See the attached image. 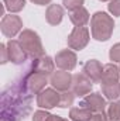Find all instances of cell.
<instances>
[{
    "instance_id": "52a82bcc",
    "label": "cell",
    "mask_w": 120,
    "mask_h": 121,
    "mask_svg": "<svg viewBox=\"0 0 120 121\" xmlns=\"http://www.w3.org/2000/svg\"><path fill=\"white\" fill-rule=\"evenodd\" d=\"M79 106L90 110L92 113H102V111L106 110V107H107L109 104H107L106 99H105L100 93H89V94H86V96L81 100Z\"/></svg>"
},
{
    "instance_id": "7402d4cb",
    "label": "cell",
    "mask_w": 120,
    "mask_h": 121,
    "mask_svg": "<svg viewBox=\"0 0 120 121\" xmlns=\"http://www.w3.org/2000/svg\"><path fill=\"white\" fill-rule=\"evenodd\" d=\"M107 118L109 121H120V106L119 101H112L107 107Z\"/></svg>"
},
{
    "instance_id": "83f0119b",
    "label": "cell",
    "mask_w": 120,
    "mask_h": 121,
    "mask_svg": "<svg viewBox=\"0 0 120 121\" xmlns=\"http://www.w3.org/2000/svg\"><path fill=\"white\" fill-rule=\"evenodd\" d=\"M107 114H105V111L102 113H93L92 117L89 118V121H107Z\"/></svg>"
},
{
    "instance_id": "4dcf8cb0",
    "label": "cell",
    "mask_w": 120,
    "mask_h": 121,
    "mask_svg": "<svg viewBox=\"0 0 120 121\" xmlns=\"http://www.w3.org/2000/svg\"><path fill=\"white\" fill-rule=\"evenodd\" d=\"M100 1H109V0H100Z\"/></svg>"
},
{
    "instance_id": "9a60e30c",
    "label": "cell",
    "mask_w": 120,
    "mask_h": 121,
    "mask_svg": "<svg viewBox=\"0 0 120 121\" xmlns=\"http://www.w3.org/2000/svg\"><path fill=\"white\" fill-rule=\"evenodd\" d=\"M120 78V69L115 63H107L103 66L102 72V85H116L119 83Z\"/></svg>"
},
{
    "instance_id": "3957f363",
    "label": "cell",
    "mask_w": 120,
    "mask_h": 121,
    "mask_svg": "<svg viewBox=\"0 0 120 121\" xmlns=\"http://www.w3.org/2000/svg\"><path fill=\"white\" fill-rule=\"evenodd\" d=\"M18 42L23 47V49L27 52V55L32 59L44 56V47L41 42L40 35L32 30H23L18 35Z\"/></svg>"
},
{
    "instance_id": "277c9868",
    "label": "cell",
    "mask_w": 120,
    "mask_h": 121,
    "mask_svg": "<svg viewBox=\"0 0 120 121\" xmlns=\"http://www.w3.org/2000/svg\"><path fill=\"white\" fill-rule=\"evenodd\" d=\"M20 80L23 82V85L26 86V89L30 91L31 94H38L45 89V85L48 83L47 75L38 73L32 69H27L24 72V75L20 78Z\"/></svg>"
},
{
    "instance_id": "7c38bea8",
    "label": "cell",
    "mask_w": 120,
    "mask_h": 121,
    "mask_svg": "<svg viewBox=\"0 0 120 121\" xmlns=\"http://www.w3.org/2000/svg\"><path fill=\"white\" fill-rule=\"evenodd\" d=\"M7 49H9V58H10V62H13L14 65H21L24 63L28 55L27 52L23 49V47L20 45L18 39H10L7 44Z\"/></svg>"
},
{
    "instance_id": "cb8c5ba5",
    "label": "cell",
    "mask_w": 120,
    "mask_h": 121,
    "mask_svg": "<svg viewBox=\"0 0 120 121\" xmlns=\"http://www.w3.org/2000/svg\"><path fill=\"white\" fill-rule=\"evenodd\" d=\"M109 58L113 62H120V42L115 44L109 51Z\"/></svg>"
},
{
    "instance_id": "ffe728a7",
    "label": "cell",
    "mask_w": 120,
    "mask_h": 121,
    "mask_svg": "<svg viewBox=\"0 0 120 121\" xmlns=\"http://www.w3.org/2000/svg\"><path fill=\"white\" fill-rule=\"evenodd\" d=\"M3 4L10 13H18L26 7V0H3Z\"/></svg>"
},
{
    "instance_id": "6da1fadb",
    "label": "cell",
    "mask_w": 120,
    "mask_h": 121,
    "mask_svg": "<svg viewBox=\"0 0 120 121\" xmlns=\"http://www.w3.org/2000/svg\"><path fill=\"white\" fill-rule=\"evenodd\" d=\"M32 94L26 89L23 82L18 79L7 86L1 93V121H23L31 113Z\"/></svg>"
},
{
    "instance_id": "4fadbf2b",
    "label": "cell",
    "mask_w": 120,
    "mask_h": 121,
    "mask_svg": "<svg viewBox=\"0 0 120 121\" xmlns=\"http://www.w3.org/2000/svg\"><path fill=\"white\" fill-rule=\"evenodd\" d=\"M54 66H55V60H52V58L48 55H44L41 58H37V59L32 60L30 69L48 76V75L54 73Z\"/></svg>"
},
{
    "instance_id": "f1b7e54d",
    "label": "cell",
    "mask_w": 120,
    "mask_h": 121,
    "mask_svg": "<svg viewBox=\"0 0 120 121\" xmlns=\"http://www.w3.org/2000/svg\"><path fill=\"white\" fill-rule=\"evenodd\" d=\"M34 4H38V6H45V4H50L51 0H31Z\"/></svg>"
},
{
    "instance_id": "e0dca14e",
    "label": "cell",
    "mask_w": 120,
    "mask_h": 121,
    "mask_svg": "<svg viewBox=\"0 0 120 121\" xmlns=\"http://www.w3.org/2000/svg\"><path fill=\"white\" fill-rule=\"evenodd\" d=\"M69 18L75 27H85L90 20L89 13L85 7H81V9H76L75 11H71Z\"/></svg>"
},
{
    "instance_id": "5b68a950",
    "label": "cell",
    "mask_w": 120,
    "mask_h": 121,
    "mask_svg": "<svg viewBox=\"0 0 120 121\" xmlns=\"http://www.w3.org/2000/svg\"><path fill=\"white\" fill-rule=\"evenodd\" d=\"M89 30L86 27H75L68 35V47L75 51L83 49L89 42Z\"/></svg>"
},
{
    "instance_id": "44dd1931",
    "label": "cell",
    "mask_w": 120,
    "mask_h": 121,
    "mask_svg": "<svg viewBox=\"0 0 120 121\" xmlns=\"http://www.w3.org/2000/svg\"><path fill=\"white\" fill-rule=\"evenodd\" d=\"M74 100H75V93L74 91H69V90L62 91L58 107L60 108H68V107H71L74 104Z\"/></svg>"
},
{
    "instance_id": "8992f818",
    "label": "cell",
    "mask_w": 120,
    "mask_h": 121,
    "mask_svg": "<svg viewBox=\"0 0 120 121\" xmlns=\"http://www.w3.org/2000/svg\"><path fill=\"white\" fill-rule=\"evenodd\" d=\"M0 28L4 37L7 38H13L16 37L21 28H23V21L18 16H14V14H9V16H3L1 18V23H0Z\"/></svg>"
},
{
    "instance_id": "d6986e66",
    "label": "cell",
    "mask_w": 120,
    "mask_h": 121,
    "mask_svg": "<svg viewBox=\"0 0 120 121\" xmlns=\"http://www.w3.org/2000/svg\"><path fill=\"white\" fill-rule=\"evenodd\" d=\"M102 93L105 94V97L107 100L115 101L116 99H119V96H120L119 83H116V85H102Z\"/></svg>"
},
{
    "instance_id": "30bf717a",
    "label": "cell",
    "mask_w": 120,
    "mask_h": 121,
    "mask_svg": "<svg viewBox=\"0 0 120 121\" xmlns=\"http://www.w3.org/2000/svg\"><path fill=\"white\" fill-rule=\"evenodd\" d=\"M93 87V82L89 78H86L83 73H76L74 75L72 79V91L75 93V96L79 97H85L86 94H89Z\"/></svg>"
},
{
    "instance_id": "7a4b0ae2",
    "label": "cell",
    "mask_w": 120,
    "mask_h": 121,
    "mask_svg": "<svg viewBox=\"0 0 120 121\" xmlns=\"http://www.w3.org/2000/svg\"><path fill=\"white\" fill-rule=\"evenodd\" d=\"M115 30L113 18L105 11H96L90 18V32L96 41H107Z\"/></svg>"
},
{
    "instance_id": "d4e9b609",
    "label": "cell",
    "mask_w": 120,
    "mask_h": 121,
    "mask_svg": "<svg viewBox=\"0 0 120 121\" xmlns=\"http://www.w3.org/2000/svg\"><path fill=\"white\" fill-rule=\"evenodd\" d=\"M107 9H109V11H110L113 16L120 17V0H110Z\"/></svg>"
},
{
    "instance_id": "484cf974",
    "label": "cell",
    "mask_w": 120,
    "mask_h": 121,
    "mask_svg": "<svg viewBox=\"0 0 120 121\" xmlns=\"http://www.w3.org/2000/svg\"><path fill=\"white\" fill-rule=\"evenodd\" d=\"M50 116H51L50 113H47V111H44V110H38V111L34 113L32 121H48Z\"/></svg>"
},
{
    "instance_id": "9c48e42d",
    "label": "cell",
    "mask_w": 120,
    "mask_h": 121,
    "mask_svg": "<svg viewBox=\"0 0 120 121\" xmlns=\"http://www.w3.org/2000/svg\"><path fill=\"white\" fill-rule=\"evenodd\" d=\"M72 79H74V76L68 70H60V72H54L51 75L50 83L55 90L66 91L69 90V87H72Z\"/></svg>"
},
{
    "instance_id": "5bb4252c",
    "label": "cell",
    "mask_w": 120,
    "mask_h": 121,
    "mask_svg": "<svg viewBox=\"0 0 120 121\" xmlns=\"http://www.w3.org/2000/svg\"><path fill=\"white\" fill-rule=\"evenodd\" d=\"M83 75L86 78H89L93 83H99L102 80V72H103V66L99 60L90 59L83 65Z\"/></svg>"
},
{
    "instance_id": "ba28073f",
    "label": "cell",
    "mask_w": 120,
    "mask_h": 121,
    "mask_svg": "<svg viewBox=\"0 0 120 121\" xmlns=\"http://www.w3.org/2000/svg\"><path fill=\"white\" fill-rule=\"evenodd\" d=\"M61 99V93L52 89H44L41 93L37 94V106L45 110H51L54 107H58Z\"/></svg>"
},
{
    "instance_id": "f546056e",
    "label": "cell",
    "mask_w": 120,
    "mask_h": 121,
    "mask_svg": "<svg viewBox=\"0 0 120 121\" xmlns=\"http://www.w3.org/2000/svg\"><path fill=\"white\" fill-rule=\"evenodd\" d=\"M48 121H69L66 120V118H62V117H60V116H50V118H48Z\"/></svg>"
},
{
    "instance_id": "ac0fdd59",
    "label": "cell",
    "mask_w": 120,
    "mask_h": 121,
    "mask_svg": "<svg viewBox=\"0 0 120 121\" xmlns=\"http://www.w3.org/2000/svg\"><path fill=\"white\" fill-rule=\"evenodd\" d=\"M92 111L85 108V107H72L69 110V117L72 121H89V118L92 117Z\"/></svg>"
},
{
    "instance_id": "4316f807",
    "label": "cell",
    "mask_w": 120,
    "mask_h": 121,
    "mask_svg": "<svg viewBox=\"0 0 120 121\" xmlns=\"http://www.w3.org/2000/svg\"><path fill=\"white\" fill-rule=\"evenodd\" d=\"M0 52H1V63H7L10 58H9V49H7V45L1 44L0 45Z\"/></svg>"
},
{
    "instance_id": "d6a6232c",
    "label": "cell",
    "mask_w": 120,
    "mask_h": 121,
    "mask_svg": "<svg viewBox=\"0 0 120 121\" xmlns=\"http://www.w3.org/2000/svg\"><path fill=\"white\" fill-rule=\"evenodd\" d=\"M119 69H120V68H119Z\"/></svg>"
},
{
    "instance_id": "603a6c76",
    "label": "cell",
    "mask_w": 120,
    "mask_h": 121,
    "mask_svg": "<svg viewBox=\"0 0 120 121\" xmlns=\"http://www.w3.org/2000/svg\"><path fill=\"white\" fill-rule=\"evenodd\" d=\"M83 3H85V0H62L64 7L69 11H75L76 9H81Z\"/></svg>"
},
{
    "instance_id": "8fae6325",
    "label": "cell",
    "mask_w": 120,
    "mask_h": 121,
    "mask_svg": "<svg viewBox=\"0 0 120 121\" xmlns=\"http://www.w3.org/2000/svg\"><path fill=\"white\" fill-rule=\"evenodd\" d=\"M76 54L71 49H62L55 55V65L61 70H74L76 66Z\"/></svg>"
},
{
    "instance_id": "2e32d148",
    "label": "cell",
    "mask_w": 120,
    "mask_h": 121,
    "mask_svg": "<svg viewBox=\"0 0 120 121\" xmlns=\"http://www.w3.org/2000/svg\"><path fill=\"white\" fill-rule=\"evenodd\" d=\"M64 18V9L60 4H50L45 11V20L51 26H58Z\"/></svg>"
},
{
    "instance_id": "1f68e13d",
    "label": "cell",
    "mask_w": 120,
    "mask_h": 121,
    "mask_svg": "<svg viewBox=\"0 0 120 121\" xmlns=\"http://www.w3.org/2000/svg\"><path fill=\"white\" fill-rule=\"evenodd\" d=\"M119 86H120V83H119Z\"/></svg>"
}]
</instances>
